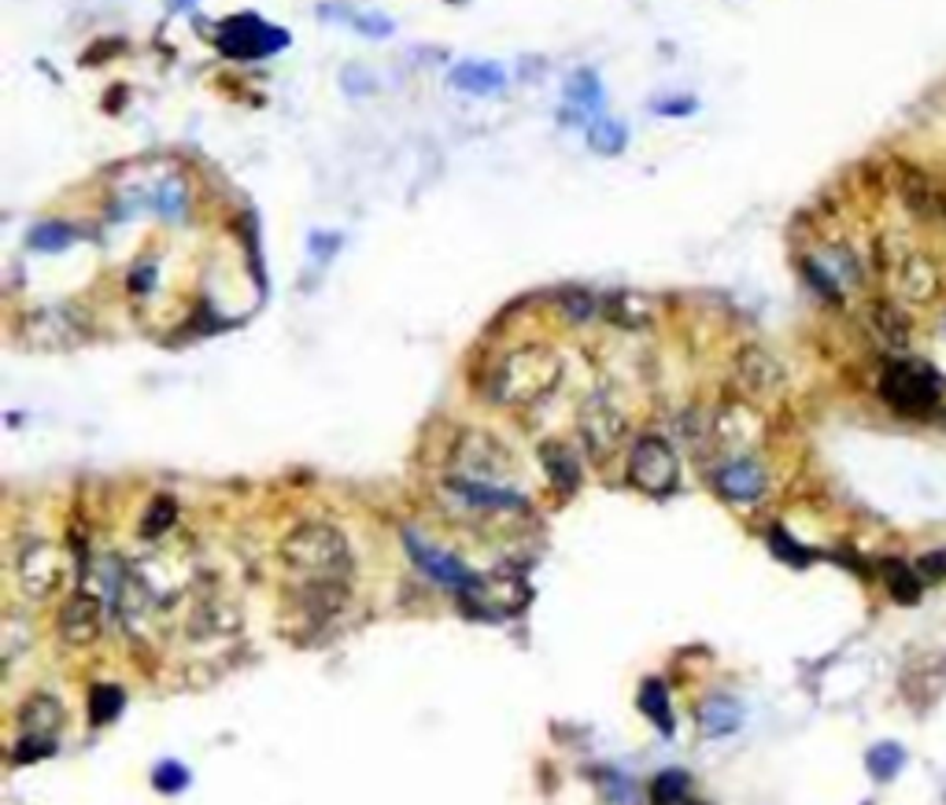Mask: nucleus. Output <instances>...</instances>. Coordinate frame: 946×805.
I'll return each mask as SVG.
<instances>
[{
  "label": "nucleus",
  "instance_id": "nucleus-11",
  "mask_svg": "<svg viewBox=\"0 0 946 805\" xmlns=\"http://www.w3.org/2000/svg\"><path fill=\"white\" fill-rule=\"evenodd\" d=\"M23 340L37 351H70L89 340V325L75 308H37L23 325Z\"/></svg>",
  "mask_w": 946,
  "mask_h": 805
},
{
  "label": "nucleus",
  "instance_id": "nucleus-28",
  "mask_svg": "<svg viewBox=\"0 0 946 805\" xmlns=\"http://www.w3.org/2000/svg\"><path fill=\"white\" fill-rule=\"evenodd\" d=\"M688 791H691V780H688V772H680V769H666L650 780V802L655 805H685Z\"/></svg>",
  "mask_w": 946,
  "mask_h": 805
},
{
  "label": "nucleus",
  "instance_id": "nucleus-27",
  "mask_svg": "<svg viewBox=\"0 0 946 805\" xmlns=\"http://www.w3.org/2000/svg\"><path fill=\"white\" fill-rule=\"evenodd\" d=\"M883 584H888L894 603L913 606L921 599V591H924V577H921V569H913L906 562H888V566H883Z\"/></svg>",
  "mask_w": 946,
  "mask_h": 805
},
{
  "label": "nucleus",
  "instance_id": "nucleus-17",
  "mask_svg": "<svg viewBox=\"0 0 946 805\" xmlns=\"http://www.w3.org/2000/svg\"><path fill=\"white\" fill-rule=\"evenodd\" d=\"M525 599H528V588L522 580L492 573V577H481L477 591L470 599H463V603H470L474 614H481V617H511L525 606Z\"/></svg>",
  "mask_w": 946,
  "mask_h": 805
},
{
  "label": "nucleus",
  "instance_id": "nucleus-23",
  "mask_svg": "<svg viewBox=\"0 0 946 805\" xmlns=\"http://www.w3.org/2000/svg\"><path fill=\"white\" fill-rule=\"evenodd\" d=\"M566 97H569V111L558 119L574 122V119L596 115V111L603 108V86H599V75H592V70H577L566 86Z\"/></svg>",
  "mask_w": 946,
  "mask_h": 805
},
{
  "label": "nucleus",
  "instance_id": "nucleus-36",
  "mask_svg": "<svg viewBox=\"0 0 946 805\" xmlns=\"http://www.w3.org/2000/svg\"><path fill=\"white\" fill-rule=\"evenodd\" d=\"M48 753H56V739H48V736H23V739L15 742L12 761H15V765H30V761L48 758Z\"/></svg>",
  "mask_w": 946,
  "mask_h": 805
},
{
  "label": "nucleus",
  "instance_id": "nucleus-9",
  "mask_svg": "<svg viewBox=\"0 0 946 805\" xmlns=\"http://www.w3.org/2000/svg\"><path fill=\"white\" fill-rule=\"evenodd\" d=\"M628 481L647 495H669L680 484V458L666 436H639L628 451Z\"/></svg>",
  "mask_w": 946,
  "mask_h": 805
},
{
  "label": "nucleus",
  "instance_id": "nucleus-37",
  "mask_svg": "<svg viewBox=\"0 0 946 805\" xmlns=\"http://www.w3.org/2000/svg\"><path fill=\"white\" fill-rule=\"evenodd\" d=\"M769 547L777 550V555L784 558V562H791V566H806L810 558H813L806 547H799L795 539H791L788 533H780V528H772V533H769Z\"/></svg>",
  "mask_w": 946,
  "mask_h": 805
},
{
  "label": "nucleus",
  "instance_id": "nucleus-40",
  "mask_svg": "<svg viewBox=\"0 0 946 805\" xmlns=\"http://www.w3.org/2000/svg\"><path fill=\"white\" fill-rule=\"evenodd\" d=\"M130 289L134 292H152L159 284V270H156V262H137L134 270H130Z\"/></svg>",
  "mask_w": 946,
  "mask_h": 805
},
{
  "label": "nucleus",
  "instance_id": "nucleus-30",
  "mask_svg": "<svg viewBox=\"0 0 946 805\" xmlns=\"http://www.w3.org/2000/svg\"><path fill=\"white\" fill-rule=\"evenodd\" d=\"M122 706H126V695H122V687H115V684H97L93 695H89V717H93V725H108V720H115Z\"/></svg>",
  "mask_w": 946,
  "mask_h": 805
},
{
  "label": "nucleus",
  "instance_id": "nucleus-20",
  "mask_svg": "<svg viewBox=\"0 0 946 805\" xmlns=\"http://www.w3.org/2000/svg\"><path fill=\"white\" fill-rule=\"evenodd\" d=\"M866 322H869L872 336H877V340L883 344V348L902 351V348H906V344H910V318H906V314H902L899 303H891V300H877V303H872V308L866 311Z\"/></svg>",
  "mask_w": 946,
  "mask_h": 805
},
{
  "label": "nucleus",
  "instance_id": "nucleus-35",
  "mask_svg": "<svg viewBox=\"0 0 946 805\" xmlns=\"http://www.w3.org/2000/svg\"><path fill=\"white\" fill-rule=\"evenodd\" d=\"M902 175H906V186H899V189L906 192V203H910L913 211H917L921 219H928V211L935 208V192H932V186H928V178L917 175L913 167H906Z\"/></svg>",
  "mask_w": 946,
  "mask_h": 805
},
{
  "label": "nucleus",
  "instance_id": "nucleus-26",
  "mask_svg": "<svg viewBox=\"0 0 946 805\" xmlns=\"http://www.w3.org/2000/svg\"><path fill=\"white\" fill-rule=\"evenodd\" d=\"M639 709L647 713V720L655 725L663 736H674V706H669V691L663 680H647L644 687H639Z\"/></svg>",
  "mask_w": 946,
  "mask_h": 805
},
{
  "label": "nucleus",
  "instance_id": "nucleus-31",
  "mask_svg": "<svg viewBox=\"0 0 946 805\" xmlns=\"http://www.w3.org/2000/svg\"><path fill=\"white\" fill-rule=\"evenodd\" d=\"M625 126H617V122L610 119H596L592 126H588V145H592V152H599V156H617V152L625 148Z\"/></svg>",
  "mask_w": 946,
  "mask_h": 805
},
{
  "label": "nucleus",
  "instance_id": "nucleus-14",
  "mask_svg": "<svg viewBox=\"0 0 946 805\" xmlns=\"http://www.w3.org/2000/svg\"><path fill=\"white\" fill-rule=\"evenodd\" d=\"M732 381L747 400H769V395H780V389H784V366L777 362L772 351L750 344L732 362Z\"/></svg>",
  "mask_w": 946,
  "mask_h": 805
},
{
  "label": "nucleus",
  "instance_id": "nucleus-18",
  "mask_svg": "<svg viewBox=\"0 0 946 805\" xmlns=\"http://www.w3.org/2000/svg\"><path fill=\"white\" fill-rule=\"evenodd\" d=\"M64 720H67L64 702H56L53 695H30L23 706H19V728H23V736L56 739V731L64 728Z\"/></svg>",
  "mask_w": 946,
  "mask_h": 805
},
{
  "label": "nucleus",
  "instance_id": "nucleus-2",
  "mask_svg": "<svg viewBox=\"0 0 946 805\" xmlns=\"http://www.w3.org/2000/svg\"><path fill=\"white\" fill-rule=\"evenodd\" d=\"M281 566L297 584H348L352 547L341 528L325 522H303L281 539Z\"/></svg>",
  "mask_w": 946,
  "mask_h": 805
},
{
  "label": "nucleus",
  "instance_id": "nucleus-21",
  "mask_svg": "<svg viewBox=\"0 0 946 805\" xmlns=\"http://www.w3.org/2000/svg\"><path fill=\"white\" fill-rule=\"evenodd\" d=\"M695 720H699V728H703L706 736L721 739V736H732V731L744 725V706H739L736 698H728V695H710L703 706H699Z\"/></svg>",
  "mask_w": 946,
  "mask_h": 805
},
{
  "label": "nucleus",
  "instance_id": "nucleus-16",
  "mask_svg": "<svg viewBox=\"0 0 946 805\" xmlns=\"http://www.w3.org/2000/svg\"><path fill=\"white\" fill-rule=\"evenodd\" d=\"M219 45H222V53H230V56H270V53H278V48H285V34L267 23H259V19L244 15V19H230V23L222 26Z\"/></svg>",
  "mask_w": 946,
  "mask_h": 805
},
{
  "label": "nucleus",
  "instance_id": "nucleus-10",
  "mask_svg": "<svg viewBox=\"0 0 946 805\" xmlns=\"http://www.w3.org/2000/svg\"><path fill=\"white\" fill-rule=\"evenodd\" d=\"M761 417L750 411L747 403H725L710 411V455L728 458H747L761 444Z\"/></svg>",
  "mask_w": 946,
  "mask_h": 805
},
{
  "label": "nucleus",
  "instance_id": "nucleus-6",
  "mask_svg": "<svg viewBox=\"0 0 946 805\" xmlns=\"http://www.w3.org/2000/svg\"><path fill=\"white\" fill-rule=\"evenodd\" d=\"M67 577V558L45 536H26L15 550V580L26 599H53Z\"/></svg>",
  "mask_w": 946,
  "mask_h": 805
},
{
  "label": "nucleus",
  "instance_id": "nucleus-4",
  "mask_svg": "<svg viewBox=\"0 0 946 805\" xmlns=\"http://www.w3.org/2000/svg\"><path fill=\"white\" fill-rule=\"evenodd\" d=\"M877 389L899 414H928L939 403V373L921 359H894L883 366Z\"/></svg>",
  "mask_w": 946,
  "mask_h": 805
},
{
  "label": "nucleus",
  "instance_id": "nucleus-1",
  "mask_svg": "<svg viewBox=\"0 0 946 805\" xmlns=\"http://www.w3.org/2000/svg\"><path fill=\"white\" fill-rule=\"evenodd\" d=\"M563 373L566 362L555 348H547V344H522V348L507 351L488 370L485 395L496 406H507V411H525V406L544 403L558 389Z\"/></svg>",
  "mask_w": 946,
  "mask_h": 805
},
{
  "label": "nucleus",
  "instance_id": "nucleus-32",
  "mask_svg": "<svg viewBox=\"0 0 946 805\" xmlns=\"http://www.w3.org/2000/svg\"><path fill=\"white\" fill-rule=\"evenodd\" d=\"M175 522H178V503H175V499H167V495H159V499H152L145 522H141V533H145L148 539H159Z\"/></svg>",
  "mask_w": 946,
  "mask_h": 805
},
{
  "label": "nucleus",
  "instance_id": "nucleus-29",
  "mask_svg": "<svg viewBox=\"0 0 946 805\" xmlns=\"http://www.w3.org/2000/svg\"><path fill=\"white\" fill-rule=\"evenodd\" d=\"M555 308L569 322H592V318L603 314V300L592 295V292H585V289H566L563 295H558Z\"/></svg>",
  "mask_w": 946,
  "mask_h": 805
},
{
  "label": "nucleus",
  "instance_id": "nucleus-33",
  "mask_svg": "<svg viewBox=\"0 0 946 805\" xmlns=\"http://www.w3.org/2000/svg\"><path fill=\"white\" fill-rule=\"evenodd\" d=\"M78 233L67 226V222H41V226L30 233V244H34L37 251H64L75 244Z\"/></svg>",
  "mask_w": 946,
  "mask_h": 805
},
{
  "label": "nucleus",
  "instance_id": "nucleus-13",
  "mask_svg": "<svg viewBox=\"0 0 946 805\" xmlns=\"http://www.w3.org/2000/svg\"><path fill=\"white\" fill-rule=\"evenodd\" d=\"M100 628H104V599L97 591H75L59 603L56 614V636L67 647H89L97 644Z\"/></svg>",
  "mask_w": 946,
  "mask_h": 805
},
{
  "label": "nucleus",
  "instance_id": "nucleus-22",
  "mask_svg": "<svg viewBox=\"0 0 946 805\" xmlns=\"http://www.w3.org/2000/svg\"><path fill=\"white\" fill-rule=\"evenodd\" d=\"M541 466H544L547 481H552V488H558V492H574V488L581 484V462H577V455L569 451L566 444H544Z\"/></svg>",
  "mask_w": 946,
  "mask_h": 805
},
{
  "label": "nucleus",
  "instance_id": "nucleus-24",
  "mask_svg": "<svg viewBox=\"0 0 946 805\" xmlns=\"http://www.w3.org/2000/svg\"><path fill=\"white\" fill-rule=\"evenodd\" d=\"M148 203H152V211H156L163 222H170V226L186 222L189 211H192L186 181H178V178H167V181H159V186H152Z\"/></svg>",
  "mask_w": 946,
  "mask_h": 805
},
{
  "label": "nucleus",
  "instance_id": "nucleus-41",
  "mask_svg": "<svg viewBox=\"0 0 946 805\" xmlns=\"http://www.w3.org/2000/svg\"><path fill=\"white\" fill-rule=\"evenodd\" d=\"M921 577H946V555H932L921 562Z\"/></svg>",
  "mask_w": 946,
  "mask_h": 805
},
{
  "label": "nucleus",
  "instance_id": "nucleus-34",
  "mask_svg": "<svg viewBox=\"0 0 946 805\" xmlns=\"http://www.w3.org/2000/svg\"><path fill=\"white\" fill-rule=\"evenodd\" d=\"M902 765H906V750L899 742H880V747L869 750V772L877 780H891Z\"/></svg>",
  "mask_w": 946,
  "mask_h": 805
},
{
  "label": "nucleus",
  "instance_id": "nucleus-19",
  "mask_svg": "<svg viewBox=\"0 0 946 805\" xmlns=\"http://www.w3.org/2000/svg\"><path fill=\"white\" fill-rule=\"evenodd\" d=\"M603 314L614 325H622V329H628V333H639V329H647L650 322H655V300H650V295H644V292H614V295H606L603 300Z\"/></svg>",
  "mask_w": 946,
  "mask_h": 805
},
{
  "label": "nucleus",
  "instance_id": "nucleus-7",
  "mask_svg": "<svg viewBox=\"0 0 946 805\" xmlns=\"http://www.w3.org/2000/svg\"><path fill=\"white\" fill-rule=\"evenodd\" d=\"M400 536H403L407 558H411L414 569H422V573L430 577L433 584L455 591L459 599H470L477 591V584H481V573H474V569L466 566L463 558H455L452 550L430 544V539H425L422 533H414V528H403Z\"/></svg>",
  "mask_w": 946,
  "mask_h": 805
},
{
  "label": "nucleus",
  "instance_id": "nucleus-8",
  "mask_svg": "<svg viewBox=\"0 0 946 805\" xmlns=\"http://www.w3.org/2000/svg\"><path fill=\"white\" fill-rule=\"evenodd\" d=\"M444 499L455 511H466L474 517H522L528 514V499L517 488H500V484H481L470 477L447 473L444 477Z\"/></svg>",
  "mask_w": 946,
  "mask_h": 805
},
{
  "label": "nucleus",
  "instance_id": "nucleus-5",
  "mask_svg": "<svg viewBox=\"0 0 946 805\" xmlns=\"http://www.w3.org/2000/svg\"><path fill=\"white\" fill-rule=\"evenodd\" d=\"M577 433H581L588 458H592V462H606L610 455H617V447H622L628 433V417L622 411V403L606 389L592 392L581 403V414H577Z\"/></svg>",
  "mask_w": 946,
  "mask_h": 805
},
{
  "label": "nucleus",
  "instance_id": "nucleus-42",
  "mask_svg": "<svg viewBox=\"0 0 946 805\" xmlns=\"http://www.w3.org/2000/svg\"><path fill=\"white\" fill-rule=\"evenodd\" d=\"M685 805H706V802H685Z\"/></svg>",
  "mask_w": 946,
  "mask_h": 805
},
{
  "label": "nucleus",
  "instance_id": "nucleus-12",
  "mask_svg": "<svg viewBox=\"0 0 946 805\" xmlns=\"http://www.w3.org/2000/svg\"><path fill=\"white\" fill-rule=\"evenodd\" d=\"M888 270H891L894 295H899V300H906V303H917V308H921V303L935 300L939 289H943L939 262H935L932 256H924V251H917V248L899 251V256L888 262Z\"/></svg>",
  "mask_w": 946,
  "mask_h": 805
},
{
  "label": "nucleus",
  "instance_id": "nucleus-15",
  "mask_svg": "<svg viewBox=\"0 0 946 805\" xmlns=\"http://www.w3.org/2000/svg\"><path fill=\"white\" fill-rule=\"evenodd\" d=\"M710 481H714L717 495L728 499V503H758V499L766 495V488H769L766 470H761V466L750 455L747 458H728V462L714 466Z\"/></svg>",
  "mask_w": 946,
  "mask_h": 805
},
{
  "label": "nucleus",
  "instance_id": "nucleus-25",
  "mask_svg": "<svg viewBox=\"0 0 946 805\" xmlns=\"http://www.w3.org/2000/svg\"><path fill=\"white\" fill-rule=\"evenodd\" d=\"M452 86L474 97H492L507 86V75L500 64H459L452 70Z\"/></svg>",
  "mask_w": 946,
  "mask_h": 805
},
{
  "label": "nucleus",
  "instance_id": "nucleus-39",
  "mask_svg": "<svg viewBox=\"0 0 946 805\" xmlns=\"http://www.w3.org/2000/svg\"><path fill=\"white\" fill-rule=\"evenodd\" d=\"M599 783H603L610 805H628V802H633V783H628L625 776H617V772H599Z\"/></svg>",
  "mask_w": 946,
  "mask_h": 805
},
{
  "label": "nucleus",
  "instance_id": "nucleus-3",
  "mask_svg": "<svg viewBox=\"0 0 946 805\" xmlns=\"http://www.w3.org/2000/svg\"><path fill=\"white\" fill-rule=\"evenodd\" d=\"M452 473L470 477V481H481V484L514 488L522 466H517L514 451L500 436H492L485 429H466L459 433V440L452 444Z\"/></svg>",
  "mask_w": 946,
  "mask_h": 805
},
{
  "label": "nucleus",
  "instance_id": "nucleus-38",
  "mask_svg": "<svg viewBox=\"0 0 946 805\" xmlns=\"http://www.w3.org/2000/svg\"><path fill=\"white\" fill-rule=\"evenodd\" d=\"M152 783H156L163 794H175L189 783V769L178 765V761H163V765L156 769V776H152Z\"/></svg>",
  "mask_w": 946,
  "mask_h": 805
}]
</instances>
